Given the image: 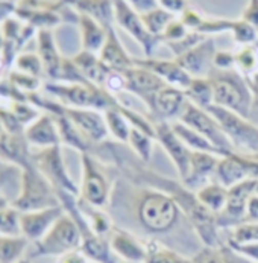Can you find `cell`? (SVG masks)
<instances>
[{"instance_id":"6da1fadb","label":"cell","mask_w":258,"mask_h":263,"mask_svg":"<svg viewBox=\"0 0 258 263\" xmlns=\"http://www.w3.org/2000/svg\"><path fill=\"white\" fill-rule=\"evenodd\" d=\"M134 207L138 222L150 234H166L172 231L180 219L185 216L170 195L145 186L138 189Z\"/></svg>"},{"instance_id":"7a4b0ae2","label":"cell","mask_w":258,"mask_h":263,"mask_svg":"<svg viewBox=\"0 0 258 263\" xmlns=\"http://www.w3.org/2000/svg\"><path fill=\"white\" fill-rule=\"evenodd\" d=\"M43 91L70 108H91L107 111L110 108H122L114 95L93 82H52L46 81Z\"/></svg>"},{"instance_id":"3957f363","label":"cell","mask_w":258,"mask_h":263,"mask_svg":"<svg viewBox=\"0 0 258 263\" xmlns=\"http://www.w3.org/2000/svg\"><path fill=\"white\" fill-rule=\"evenodd\" d=\"M213 87V104L229 111L249 117L254 102V91L248 79L237 69L217 70L213 69L208 75Z\"/></svg>"},{"instance_id":"277c9868","label":"cell","mask_w":258,"mask_h":263,"mask_svg":"<svg viewBox=\"0 0 258 263\" xmlns=\"http://www.w3.org/2000/svg\"><path fill=\"white\" fill-rule=\"evenodd\" d=\"M12 204L20 213L61 205L55 187L38 171L34 163L20 169L18 193L12 199Z\"/></svg>"},{"instance_id":"5b68a950","label":"cell","mask_w":258,"mask_h":263,"mask_svg":"<svg viewBox=\"0 0 258 263\" xmlns=\"http://www.w3.org/2000/svg\"><path fill=\"white\" fill-rule=\"evenodd\" d=\"M81 245V228L70 215L64 213L38 242L31 245V257H61L79 250Z\"/></svg>"},{"instance_id":"8992f818","label":"cell","mask_w":258,"mask_h":263,"mask_svg":"<svg viewBox=\"0 0 258 263\" xmlns=\"http://www.w3.org/2000/svg\"><path fill=\"white\" fill-rule=\"evenodd\" d=\"M219 123L228 139L231 140L234 152L245 155H255L258 158V126L240 114L229 111L223 107L211 104L205 108Z\"/></svg>"},{"instance_id":"52a82bcc","label":"cell","mask_w":258,"mask_h":263,"mask_svg":"<svg viewBox=\"0 0 258 263\" xmlns=\"http://www.w3.org/2000/svg\"><path fill=\"white\" fill-rule=\"evenodd\" d=\"M81 164H82V180L79 186V199L94 205L97 209L105 207L111 199L110 180L104 172L101 161L91 152L81 154Z\"/></svg>"},{"instance_id":"ba28073f","label":"cell","mask_w":258,"mask_h":263,"mask_svg":"<svg viewBox=\"0 0 258 263\" xmlns=\"http://www.w3.org/2000/svg\"><path fill=\"white\" fill-rule=\"evenodd\" d=\"M32 163L56 192H67L79 196V186H76L69 174L63 157V146L32 151Z\"/></svg>"},{"instance_id":"9c48e42d","label":"cell","mask_w":258,"mask_h":263,"mask_svg":"<svg viewBox=\"0 0 258 263\" xmlns=\"http://www.w3.org/2000/svg\"><path fill=\"white\" fill-rule=\"evenodd\" d=\"M178 120L183 122L187 126L196 129L197 133H201L216 149L221 152L222 157L234 152V146H232L231 140L228 139V136L225 134V131L222 129L221 123L207 110L187 101L184 111Z\"/></svg>"},{"instance_id":"30bf717a","label":"cell","mask_w":258,"mask_h":263,"mask_svg":"<svg viewBox=\"0 0 258 263\" xmlns=\"http://www.w3.org/2000/svg\"><path fill=\"white\" fill-rule=\"evenodd\" d=\"M213 180L226 189L245 180H258V158L255 155H245L239 152L223 155L219 160Z\"/></svg>"},{"instance_id":"8fae6325","label":"cell","mask_w":258,"mask_h":263,"mask_svg":"<svg viewBox=\"0 0 258 263\" xmlns=\"http://www.w3.org/2000/svg\"><path fill=\"white\" fill-rule=\"evenodd\" d=\"M58 111L64 114L73 123L77 131L93 145V148L107 142L110 131L104 111L91 108H70L61 104L58 105Z\"/></svg>"},{"instance_id":"7c38bea8","label":"cell","mask_w":258,"mask_h":263,"mask_svg":"<svg viewBox=\"0 0 258 263\" xmlns=\"http://www.w3.org/2000/svg\"><path fill=\"white\" fill-rule=\"evenodd\" d=\"M257 180H245L228 189V199L221 213L217 215L219 228H234L245 222L246 207L249 198L255 193Z\"/></svg>"},{"instance_id":"4fadbf2b","label":"cell","mask_w":258,"mask_h":263,"mask_svg":"<svg viewBox=\"0 0 258 263\" xmlns=\"http://www.w3.org/2000/svg\"><path fill=\"white\" fill-rule=\"evenodd\" d=\"M114 17L115 25H118L123 31H126L143 49L146 58H150L155 47L161 43V40L153 37L143 23L140 14H137L131 6H128L123 0H114Z\"/></svg>"},{"instance_id":"5bb4252c","label":"cell","mask_w":258,"mask_h":263,"mask_svg":"<svg viewBox=\"0 0 258 263\" xmlns=\"http://www.w3.org/2000/svg\"><path fill=\"white\" fill-rule=\"evenodd\" d=\"M153 126L156 133V140L161 143V146L167 152L170 160L173 161L181 181L187 178L188 171H190V160L193 151L188 149L185 143L176 136V133L172 128V123L167 120H158L153 119Z\"/></svg>"},{"instance_id":"9a60e30c","label":"cell","mask_w":258,"mask_h":263,"mask_svg":"<svg viewBox=\"0 0 258 263\" xmlns=\"http://www.w3.org/2000/svg\"><path fill=\"white\" fill-rule=\"evenodd\" d=\"M123 75L126 79V91L137 96L148 107L152 114L153 102H155L158 91L167 84L160 76L150 72L149 69H145L137 64L131 67L129 70H126Z\"/></svg>"},{"instance_id":"2e32d148","label":"cell","mask_w":258,"mask_h":263,"mask_svg":"<svg viewBox=\"0 0 258 263\" xmlns=\"http://www.w3.org/2000/svg\"><path fill=\"white\" fill-rule=\"evenodd\" d=\"M217 49L214 44V38L207 37L193 49L176 57L175 60L191 78H208L211 70L214 69L213 61Z\"/></svg>"},{"instance_id":"e0dca14e","label":"cell","mask_w":258,"mask_h":263,"mask_svg":"<svg viewBox=\"0 0 258 263\" xmlns=\"http://www.w3.org/2000/svg\"><path fill=\"white\" fill-rule=\"evenodd\" d=\"M64 213L66 212L63 205L32 210V212H23L20 213V233L32 245L38 242Z\"/></svg>"},{"instance_id":"ac0fdd59","label":"cell","mask_w":258,"mask_h":263,"mask_svg":"<svg viewBox=\"0 0 258 263\" xmlns=\"http://www.w3.org/2000/svg\"><path fill=\"white\" fill-rule=\"evenodd\" d=\"M25 139L32 151L47 149L53 146H63L55 116L41 113L25 129Z\"/></svg>"},{"instance_id":"d6986e66","label":"cell","mask_w":258,"mask_h":263,"mask_svg":"<svg viewBox=\"0 0 258 263\" xmlns=\"http://www.w3.org/2000/svg\"><path fill=\"white\" fill-rule=\"evenodd\" d=\"M0 161L15 169H23L32 163V148L23 134L0 129Z\"/></svg>"},{"instance_id":"ffe728a7","label":"cell","mask_w":258,"mask_h":263,"mask_svg":"<svg viewBox=\"0 0 258 263\" xmlns=\"http://www.w3.org/2000/svg\"><path fill=\"white\" fill-rule=\"evenodd\" d=\"M35 43H37V53L41 58V63L44 66V75L46 81L56 82L61 75L63 63L64 58L58 49L55 34L52 29H41L35 35Z\"/></svg>"},{"instance_id":"44dd1931","label":"cell","mask_w":258,"mask_h":263,"mask_svg":"<svg viewBox=\"0 0 258 263\" xmlns=\"http://www.w3.org/2000/svg\"><path fill=\"white\" fill-rule=\"evenodd\" d=\"M219 160H221V155L193 151L188 175L185 180H183L185 187L193 190V192H197L207 183H210L214 178Z\"/></svg>"},{"instance_id":"7402d4cb","label":"cell","mask_w":258,"mask_h":263,"mask_svg":"<svg viewBox=\"0 0 258 263\" xmlns=\"http://www.w3.org/2000/svg\"><path fill=\"white\" fill-rule=\"evenodd\" d=\"M187 101L188 99L185 96L184 90L172 85H164L155 98L152 108V120H178L184 111Z\"/></svg>"},{"instance_id":"603a6c76","label":"cell","mask_w":258,"mask_h":263,"mask_svg":"<svg viewBox=\"0 0 258 263\" xmlns=\"http://www.w3.org/2000/svg\"><path fill=\"white\" fill-rule=\"evenodd\" d=\"M137 66H142L145 69H149L155 75H158L167 85L176 87L185 90L193 78L185 72L184 69L180 66V63L173 60H160V58H145V60H134Z\"/></svg>"},{"instance_id":"cb8c5ba5","label":"cell","mask_w":258,"mask_h":263,"mask_svg":"<svg viewBox=\"0 0 258 263\" xmlns=\"http://www.w3.org/2000/svg\"><path fill=\"white\" fill-rule=\"evenodd\" d=\"M97 55H99L101 61L114 72L125 73L126 70H129L131 67L135 66L134 58H131V55L126 52V49L123 47L120 38L117 35L115 26L108 29L105 44L102 46V49Z\"/></svg>"},{"instance_id":"d4e9b609","label":"cell","mask_w":258,"mask_h":263,"mask_svg":"<svg viewBox=\"0 0 258 263\" xmlns=\"http://www.w3.org/2000/svg\"><path fill=\"white\" fill-rule=\"evenodd\" d=\"M76 25L79 28V35H81V49L93 53H99L102 46L105 44L108 29L102 26L99 22L91 18L90 15L79 14L76 18Z\"/></svg>"},{"instance_id":"484cf974","label":"cell","mask_w":258,"mask_h":263,"mask_svg":"<svg viewBox=\"0 0 258 263\" xmlns=\"http://www.w3.org/2000/svg\"><path fill=\"white\" fill-rule=\"evenodd\" d=\"M67 2L76 12L90 15L107 29L115 26L114 0H67Z\"/></svg>"},{"instance_id":"4316f807","label":"cell","mask_w":258,"mask_h":263,"mask_svg":"<svg viewBox=\"0 0 258 263\" xmlns=\"http://www.w3.org/2000/svg\"><path fill=\"white\" fill-rule=\"evenodd\" d=\"M111 250L117 253L120 257L129 262H145L146 259V247L142 245L132 234L114 228L111 231L110 239Z\"/></svg>"},{"instance_id":"83f0119b","label":"cell","mask_w":258,"mask_h":263,"mask_svg":"<svg viewBox=\"0 0 258 263\" xmlns=\"http://www.w3.org/2000/svg\"><path fill=\"white\" fill-rule=\"evenodd\" d=\"M72 61L76 64V67L81 70V73L85 76V79H88L90 82L104 87L107 78L110 75L111 69H108L99 58L97 53L93 52H87V50H79L76 55L72 57Z\"/></svg>"},{"instance_id":"f1b7e54d","label":"cell","mask_w":258,"mask_h":263,"mask_svg":"<svg viewBox=\"0 0 258 263\" xmlns=\"http://www.w3.org/2000/svg\"><path fill=\"white\" fill-rule=\"evenodd\" d=\"M190 263H251L245 256L232 250L229 245L221 247H204L194 254Z\"/></svg>"},{"instance_id":"f546056e","label":"cell","mask_w":258,"mask_h":263,"mask_svg":"<svg viewBox=\"0 0 258 263\" xmlns=\"http://www.w3.org/2000/svg\"><path fill=\"white\" fill-rule=\"evenodd\" d=\"M196 196L204 207H207L214 215H219L226 204L228 189L222 186L221 183L211 180L210 183H207L204 187H201L196 192Z\"/></svg>"},{"instance_id":"4dcf8cb0","label":"cell","mask_w":258,"mask_h":263,"mask_svg":"<svg viewBox=\"0 0 258 263\" xmlns=\"http://www.w3.org/2000/svg\"><path fill=\"white\" fill-rule=\"evenodd\" d=\"M172 128H173V131L176 133V136L184 142L185 146H187L188 149L197 151V152H210V154L221 155V152L216 149V148H214V146H213L201 133H197L196 129L187 126L183 122H180V120L172 122Z\"/></svg>"},{"instance_id":"1f68e13d","label":"cell","mask_w":258,"mask_h":263,"mask_svg":"<svg viewBox=\"0 0 258 263\" xmlns=\"http://www.w3.org/2000/svg\"><path fill=\"white\" fill-rule=\"evenodd\" d=\"M82 253L96 263H115L111 257L110 242L104 236H97L94 233L85 236L81 245Z\"/></svg>"},{"instance_id":"d6a6232c","label":"cell","mask_w":258,"mask_h":263,"mask_svg":"<svg viewBox=\"0 0 258 263\" xmlns=\"http://www.w3.org/2000/svg\"><path fill=\"white\" fill-rule=\"evenodd\" d=\"M0 234L14 236L20 233V212L0 192Z\"/></svg>"},{"instance_id":"836d02e7","label":"cell","mask_w":258,"mask_h":263,"mask_svg":"<svg viewBox=\"0 0 258 263\" xmlns=\"http://www.w3.org/2000/svg\"><path fill=\"white\" fill-rule=\"evenodd\" d=\"M187 99L201 107L207 108L213 104V87L208 78H193L191 84L184 90Z\"/></svg>"},{"instance_id":"e575fe53","label":"cell","mask_w":258,"mask_h":263,"mask_svg":"<svg viewBox=\"0 0 258 263\" xmlns=\"http://www.w3.org/2000/svg\"><path fill=\"white\" fill-rule=\"evenodd\" d=\"M104 114H105L107 126L111 136L120 143H128L132 126L129 120L125 117V114L122 113V108H110L104 111Z\"/></svg>"},{"instance_id":"d590c367","label":"cell","mask_w":258,"mask_h":263,"mask_svg":"<svg viewBox=\"0 0 258 263\" xmlns=\"http://www.w3.org/2000/svg\"><path fill=\"white\" fill-rule=\"evenodd\" d=\"M11 70H17V72L26 73V75L37 76V78H41L46 81L44 66H43L41 58L38 57L37 52H26V50L18 52L14 58Z\"/></svg>"},{"instance_id":"8d00e7d4","label":"cell","mask_w":258,"mask_h":263,"mask_svg":"<svg viewBox=\"0 0 258 263\" xmlns=\"http://www.w3.org/2000/svg\"><path fill=\"white\" fill-rule=\"evenodd\" d=\"M142 18H143V23H145V26H146V29H148L149 32L153 37L161 40V35L167 29V26L176 18V15L169 12V11H166L164 8L158 6L156 9L150 11L148 14H143Z\"/></svg>"},{"instance_id":"74e56055","label":"cell","mask_w":258,"mask_h":263,"mask_svg":"<svg viewBox=\"0 0 258 263\" xmlns=\"http://www.w3.org/2000/svg\"><path fill=\"white\" fill-rule=\"evenodd\" d=\"M153 142H155V139L152 136H149L148 133L132 126L128 145L131 146L132 152L140 158V161H143L146 164L150 161V157H152Z\"/></svg>"},{"instance_id":"f35d334b","label":"cell","mask_w":258,"mask_h":263,"mask_svg":"<svg viewBox=\"0 0 258 263\" xmlns=\"http://www.w3.org/2000/svg\"><path fill=\"white\" fill-rule=\"evenodd\" d=\"M235 69L245 76L249 78L258 72V44L242 46L239 52H235Z\"/></svg>"},{"instance_id":"ab89813d","label":"cell","mask_w":258,"mask_h":263,"mask_svg":"<svg viewBox=\"0 0 258 263\" xmlns=\"http://www.w3.org/2000/svg\"><path fill=\"white\" fill-rule=\"evenodd\" d=\"M145 263H190V260L178 254L176 251L161 245L160 242L152 240L146 247Z\"/></svg>"},{"instance_id":"60d3db41","label":"cell","mask_w":258,"mask_h":263,"mask_svg":"<svg viewBox=\"0 0 258 263\" xmlns=\"http://www.w3.org/2000/svg\"><path fill=\"white\" fill-rule=\"evenodd\" d=\"M6 76L28 96L31 95H35L43 91V87H44V79L37 78V76L26 75V73H22V72H17V70H9Z\"/></svg>"},{"instance_id":"b9f144b4","label":"cell","mask_w":258,"mask_h":263,"mask_svg":"<svg viewBox=\"0 0 258 263\" xmlns=\"http://www.w3.org/2000/svg\"><path fill=\"white\" fill-rule=\"evenodd\" d=\"M229 32L232 34V38L235 43L242 44V46H248V44H255L258 43V31L251 26L249 23H246L245 20L239 18V20H231V29Z\"/></svg>"},{"instance_id":"7bdbcfd3","label":"cell","mask_w":258,"mask_h":263,"mask_svg":"<svg viewBox=\"0 0 258 263\" xmlns=\"http://www.w3.org/2000/svg\"><path fill=\"white\" fill-rule=\"evenodd\" d=\"M229 243H251L258 242V222H243L234 227L229 236Z\"/></svg>"},{"instance_id":"ee69618b","label":"cell","mask_w":258,"mask_h":263,"mask_svg":"<svg viewBox=\"0 0 258 263\" xmlns=\"http://www.w3.org/2000/svg\"><path fill=\"white\" fill-rule=\"evenodd\" d=\"M205 38H207L205 35H202V34H199V32H196V31H190L184 38H181V40H178V41H173V43H167V46H169V49L173 52V55H175V58H176V57L185 53L187 50L193 49L196 44H199V43L204 41Z\"/></svg>"},{"instance_id":"f6af8a7d","label":"cell","mask_w":258,"mask_h":263,"mask_svg":"<svg viewBox=\"0 0 258 263\" xmlns=\"http://www.w3.org/2000/svg\"><path fill=\"white\" fill-rule=\"evenodd\" d=\"M190 31L185 28V25L180 20V18H175L169 26L167 29L164 31V34L161 35V43H173V41H178L181 38H184Z\"/></svg>"},{"instance_id":"bcb514c9","label":"cell","mask_w":258,"mask_h":263,"mask_svg":"<svg viewBox=\"0 0 258 263\" xmlns=\"http://www.w3.org/2000/svg\"><path fill=\"white\" fill-rule=\"evenodd\" d=\"M214 69L217 70H231L235 69V53L228 50H217L213 61Z\"/></svg>"},{"instance_id":"7dc6e473","label":"cell","mask_w":258,"mask_h":263,"mask_svg":"<svg viewBox=\"0 0 258 263\" xmlns=\"http://www.w3.org/2000/svg\"><path fill=\"white\" fill-rule=\"evenodd\" d=\"M180 20L184 23L185 28H187L188 31H197L199 26L202 25L204 17L201 15L199 11H196V9H193V8L188 6L184 12L181 14V18H180Z\"/></svg>"},{"instance_id":"c3c4849f","label":"cell","mask_w":258,"mask_h":263,"mask_svg":"<svg viewBox=\"0 0 258 263\" xmlns=\"http://www.w3.org/2000/svg\"><path fill=\"white\" fill-rule=\"evenodd\" d=\"M128 6H131L137 14L143 15L148 14L150 11L156 9L160 6L158 0H123Z\"/></svg>"},{"instance_id":"681fc988","label":"cell","mask_w":258,"mask_h":263,"mask_svg":"<svg viewBox=\"0 0 258 263\" xmlns=\"http://www.w3.org/2000/svg\"><path fill=\"white\" fill-rule=\"evenodd\" d=\"M228 245L237 253H240L242 256L258 262V242H251V243H229L228 242Z\"/></svg>"},{"instance_id":"f907efd6","label":"cell","mask_w":258,"mask_h":263,"mask_svg":"<svg viewBox=\"0 0 258 263\" xmlns=\"http://www.w3.org/2000/svg\"><path fill=\"white\" fill-rule=\"evenodd\" d=\"M242 20L249 23L258 31V0H249L246 8L243 9Z\"/></svg>"},{"instance_id":"816d5d0a","label":"cell","mask_w":258,"mask_h":263,"mask_svg":"<svg viewBox=\"0 0 258 263\" xmlns=\"http://www.w3.org/2000/svg\"><path fill=\"white\" fill-rule=\"evenodd\" d=\"M158 3L161 8H164L166 11H169L175 15H181L188 8L187 0H158Z\"/></svg>"},{"instance_id":"f5cc1de1","label":"cell","mask_w":258,"mask_h":263,"mask_svg":"<svg viewBox=\"0 0 258 263\" xmlns=\"http://www.w3.org/2000/svg\"><path fill=\"white\" fill-rule=\"evenodd\" d=\"M245 222H258V195L257 193H254V195L249 198V201H248Z\"/></svg>"},{"instance_id":"db71d44e","label":"cell","mask_w":258,"mask_h":263,"mask_svg":"<svg viewBox=\"0 0 258 263\" xmlns=\"http://www.w3.org/2000/svg\"><path fill=\"white\" fill-rule=\"evenodd\" d=\"M59 260L58 263H88V257L82 253V250H74V251H70L61 257H58Z\"/></svg>"},{"instance_id":"11a10c76","label":"cell","mask_w":258,"mask_h":263,"mask_svg":"<svg viewBox=\"0 0 258 263\" xmlns=\"http://www.w3.org/2000/svg\"><path fill=\"white\" fill-rule=\"evenodd\" d=\"M248 120H251L254 125L258 126V95H254V102H252V107H251V113Z\"/></svg>"},{"instance_id":"9f6ffc18","label":"cell","mask_w":258,"mask_h":263,"mask_svg":"<svg viewBox=\"0 0 258 263\" xmlns=\"http://www.w3.org/2000/svg\"><path fill=\"white\" fill-rule=\"evenodd\" d=\"M246 79H248V82H249V85H251L254 95H258V72H255L254 75L246 78Z\"/></svg>"},{"instance_id":"6f0895ef","label":"cell","mask_w":258,"mask_h":263,"mask_svg":"<svg viewBox=\"0 0 258 263\" xmlns=\"http://www.w3.org/2000/svg\"><path fill=\"white\" fill-rule=\"evenodd\" d=\"M11 169H14V167H11V166H6L5 163H2V161H0V178H2V177L6 174V172H9Z\"/></svg>"},{"instance_id":"680465c9","label":"cell","mask_w":258,"mask_h":263,"mask_svg":"<svg viewBox=\"0 0 258 263\" xmlns=\"http://www.w3.org/2000/svg\"><path fill=\"white\" fill-rule=\"evenodd\" d=\"M3 72H6L8 73V67H6V64H5V60H3V57H2V53H0V78H3Z\"/></svg>"},{"instance_id":"91938a15","label":"cell","mask_w":258,"mask_h":263,"mask_svg":"<svg viewBox=\"0 0 258 263\" xmlns=\"http://www.w3.org/2000/svg\"><path fill=\"white\" fill-rule=\"evenodd\" d=\"M20 0H0L2 5H6V6H11V8H15V5L18 3Z\"/></svg>"},{"instance_id":"94428289","label":"cell","mask_w":258,"mask_h":263,"mask_svg":"<svg viewBox=\"0 0 258 263\" xmlns=\"http://www.w3.org/2000/svg\"><path fill=\"white\" fill-rule=\"evenodd\" d=\"M5 37H3V32H2V28H0V53L3 52V49H5Z\"/></svg>"},{"instance_id":"6125c7cd","label":"cell","mask_w":258,"mask_h":263,"mask_svg":"<svg viewBox=\"0 0 258 263\" xmlns=\"http://www.w3.org/2000/svg\"><path fill=\"white\" fill-rule=\"evenodd\" d=\"M18 263H31V260H29V257H26V259H23V260H20Z\"/></svg>"},{"instance_id":"be15d7a7","label":"cell","mask_w":258,"mask_h":263,"mask_svg":"<svg viewBox=\"0 0 258 263\" xmlns=\"http://www.w3.org/2000/svg\"><path fill=\"white\" fill-rule=\"evenodd\" d=\"M255 193L258 195V180H257V186H255Z\"/></svg>"},{"instance_id":"e7e4bbea","label":"cell","mask_w":258,"mask_h":263,"mask_svg":"<svg viewBox=\"0 0 258 263\" xmlns=\"http://www.w3.org/2000/svg\"><path fill=\"white\" fill-rule=\"evenodd\" d=\"M0 129H3V126H2V122H0Z\"/></svg>"},{"instance_id":"03108f58","label":"cell","mask_w":258,"mask_h":263,"mask_svg":"<svg viewBox=\"0 0 258 263\" xmlns=\"http://www.w3.org/2000/svg\"><path fill=\"white\" fill-rule=\"evenodd\" d=\"M91 263H96V262H91Z\"/></svg>"},{"instance_id":"003e7915","label":"cell","mask_w":258,"mask_h":263,"mask_svg":"<svg viewBox=\"0 0 258 263\" xmlns=\"http://www.w3.org/2000/svg\"><path fill=\"white\" fill-rule=\"evenodd\" d=\"M0 5H2V3H0Z\"/></svg>"}]
</instances>
